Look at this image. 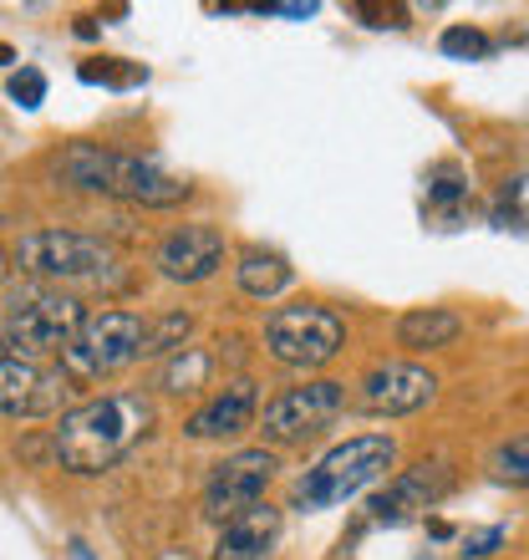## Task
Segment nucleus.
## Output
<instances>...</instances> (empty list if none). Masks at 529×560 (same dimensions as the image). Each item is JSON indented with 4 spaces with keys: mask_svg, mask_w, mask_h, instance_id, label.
<instances>
[{
    "mask_svg": "<svg viewBox=\"0 0 529 560\" xmlns=\"http://www.w3.org/2000/svg\"><path fill=\"white\" fill-rule=\"evenodd\" d=\"M153 428V402L143 393H107L67 408L51 428V458L67 474H103L132 454Z\"/></svg>",
    "mask_w": 529,
    "mask_h": 560,
    "instance_id": "obj_1",
    "label": "nucleus"
},
{
    "mask_svg": "<svg viewBox=\"0 0 529 560\" xmlns=\"http://www.w3.org/2000/svg\"><path fill=\"white\" fill-rule=\"evenodd\" d=\"M57 178H67L72 189L107 194V199H128V205L148 209H168L189 199V184L158 163L138 159V153H118V148H97V143H72L57 159Z\"/></svg>",
    "mask_w": 529,
    "mask_h": 560,
    "instance_id": "obj_2",
    "label": "nucleus"
},
{
    "mask_svg": "<svg viewBox=\"0 0 529 560\" xmlns=\"http://www.w3.org/2000/svg\"><path fill=\"white\" fill-rule=\"evenodd\" d=\"M15 270L31 276L36 285H87V291H103V285H118V250L97 235H82V230H31L15 245Z\"/></svg>",
    "mask_w": 529,
    "mask_h": 560,
    "instance_id": "obj_3",
    "label": "nucleus"
},
{
    "mask_svg": "<svg viewBox=\"0 0 529 560\" xmlns=\"http://www.w3.org/2000/svg\"><path fill=\"white\" fill-rule=\"evenodd\" d=\"M392 464H397V443L387 439V433L346 439L310 464L301 489H295V500L306 504V510H337V504L356 500L362 489H372L377 479H387Z\"/></svg>",
    "mask_w": 529,
    "mask_h": 560,
    "instance_id": "obj_4",
    "label": "nucleus"
},
{
    "mask_svg": "<svg viewBox=\"0 0 529 560\" xmlns=\"http://www.w3.org/2000/svg\"><path fill=\"white\" fill-rule=\"evenodd\" d=\"M148 322L138 311H97L77 326V337L61 347V372L67 383H103L113 372L132 368L143 357Z\"/></svg>",
    "mask_w": 529,
    "mask_h": 560,
    "instance_id": "obj_5",
    "label": "nucleus"
},
{
    "mask_svg": "<svg viewBox=\"0 0 529 560\" xmlns=\"http://www.w3.org/2000/svg\"><path fill=\"white\" fill-rule=\"evenodd\" d=\"M87 322V306L67 291H51V285H31L11 301L5 311V331L0 341L11 347V357H46V352H61L67 341L77 337V326Z\"/></svg>",
    "mask_w": 529,
    "mask_h": 560,
    "instance_id": "obj_6",
    "label": "nucleus"
},
{
    "mask_svg": "<svg viewBox=\"0 0 529 560\" xmlns=\"http://www.w3.org/2000/svg\"><path fill=\"white\" fill-rule=\"evenodd\" d=\"M346 347V322L321 301H301V306H280L264 322V352L275 357L280 368L316 372Z\"/></svg>",
    "mask_w": 529,
    "mask_h": 560,
    "instance_id": "obj_7",
    "label": "nucleus"
},
{
    "mask_svg": "<svg viewBox=\"0 0 529 560\" xmlns=\"http://www.w3.org/2000/svg\"><path fill=\"white\" fill-rule=\"evenodd\" d=\"M341 408H346V387L331 383V377H316V383L285 387L280 398H270L255 423H260V433L270 443H306L321 428L337 423Z\"/></svg>",
    "mask_w": 529,
    "mask_h": 560,
    "instance_id": "obj_8",
    "label": "nucleus"
},
{
    "mask_svg": "<svg viewBox=\"0 0 529 560\" xmlns=\"http://www.w3.org/2000/svg\"><path fill=\"white\" fill-rule=\"evenodd\" d=\"M275 469L280 464L270 448H239L224 464H214V474H209V485H204V515L214 525H230L235 515L264 504V489L275 485Z\"/></svg>",
    "mask_w": 529,
    "mask_h": 560,
    "instance_id": "obj_9",
    "label": "nucleus"
},
{
    "mask_svg": "<svg viewBox=\"0 0 529 560\" xmlns=\"http://www.w3.org/2000/svg\"><path fill=\"white\" fill-rule=\"evenodd\" d=\"M67 372L42 368L31 357H0V413L5 418H57L67 413Z\"/></svg>",
    "mask_w": 529,
    "mask_h": 560,
    "instance_id": "obj_10",
    "label": "nucleus"
},
{
    "mask_svg": "<svg viewBox=\"0 0 529 560\" xmlns=\"http://www.w3.org/2000/svg\"><path fill=\"white\" fill-rule=\"evenodd\" d=\"M362 408L377 418H402V413H418L427 402L438 398V377L418 362H377V368L362 377Z\"/></svg>",
    "mask_w": 529,
    "mask_h": 560,
    "instance_id": "obj_11",
    "label": "nucleus"
},
{
    "mask_svg": "<svg viewBox=\"0 0 529 560\" xmlns=\"http://www.w3.org/2000/svg\"><path fill=\"white\" fill-rule=\"evenodd\" d=\"M448 489H454V469L438 464V458H433V464H418V469H402L387 479V489L372 494V520H377V525H408V520H418L423 510H433Z\"/></svg>",
    "mask_w": 529,
    "mask_h": 560,
    "instance_id": "obj_12",
    "label": "nucleus"
},
{
    "mask_svg": "<svg viewBox=\"0 0 529 560\" xmlns=\"http://www.w3.org/2000/svg\"><path fill=\"white\" fill-rule=\"evenodd\" d=\"M224 250H230V245H224V235L214 224H178L174 235H163L153 266H158L168 280L199 285V280H209L224 266Z\"/></svg>",
    "mask_w": 529,
    "mask_h": 560,
    "instance_id": "obj_13",
    "label": "nucleus"
},
{
    "mask_svg": "<svg viewBox=\"0 0 529 560\" xmlns=\"http://www.w3.org/2000/svg\"><path fill=\"white\" fill-rule=\"evenodd\" d=\"M255 418H260V393H255L250 377H235V383H224V393L204 402V408H193V418L184 423V433L199 443L209 439H239V433H250Z\"/></svg>",
    "mask_w": 529,
    "mask_h": 560,
    "instance_id": "obj_14",
    "label": "nucleus"
},
{
    "mask_svg": "<svg viewBox=\"0 0 529 560\" xmlns=\"http://www.w3.org/2000/svg\"><path fill=\"white\" fill-rule=\"evenodd\" d=\"M275 540H280V510L275 504H255L230 525H220V540H214L209 560H264L275 550Z\"/></svg>",
    "mask_w": 529,
    "mask_h": 560,
    "instance_id": "obj_15",
    "label": "nucleus"
},
{
    "mask_svg": "<svg viewBox=\"0 0 529 560\" xmlns=\"http://www.w3.org/2000/svg\"><path fill=\"white\" fill-rule=\"evenodd\" d=\"M458 337H463V322L454 311H438V306H418L397 322V341L408 352H438V347H454Z\"/></svg>",
    "mask_w": 529,
    "mask_h": 560,
    "instance_id": "obj_16",
    "label": "nucleus"
},
{
    "mask_svg": "<svg viewBox=\"0 0 529 560\" xmlns=\"http://www.w3.org/2000/svg\"><path fill=\"white\" fill-rule=\"evenodd\" d=\"M291 280H295V270L280 250H245L239 255V291L255 295V301H275Z\"/></svg>",
    "mask_w": 529,
    "mask_h": 560,
    "instance_id": "obj_17",
    "label": "nucleus"
},
{
    "mask_svg": "<svg viewBox=\"0 0 529 560\" xmlns=\"http://www.w3.org/2000/svg\"><path fill=\"white\" fill-rule=\"evenodd\" d=\"M209 377H214V352H204V347H184V352H174V362L163 368L158 387L163 393H199V387H209Z\"/></svg>",
    "mask_w": 529,
    "mask_h": 560,
    "instance_id": "obj_18",
    "label": "nucleus"
},
{
    "mask_svg": "<svg viewBox=\"0 0 529 560\" xmlns=\"http://www.w3.org/2000/svg\"><path fill=\"white\" fill-rule=\"evenodd\" d=\"M77 77L92 82V88H143L148 82L143 67H138V61H122V57H92L77 67Z\"/></svg>",
    "mask_w": 529,
    "mask_h": 560,
    "instance_id": "obj_19",
    "label": "nucleus"
},
{
    "mask_svg": "<svg viewBox=\"0 0 529 560\" xmlns=\"http://www.w3.org/2000/svg\"><path fill=\"white\" fill-rule=\"evenodd\" d=\"M193 331V316L189 311H168L158 322H148V337H143V357H163V352H184V341Z\"/></svg>",
    "mask_w": 529,
    "mask_h": 560,
    "instance_id": "obj_20",
    "label": "nucleus"
},
{
    "mask_svg": "<svg viewBox=\"0 0 529 560\" xmlns=\"http://www.w3.org/2000/svg\"><path fill=\"white\" fill-rule=\"evenodd\" d=\"M494 474H499L504 485H519L529 489V433H515V439H504L499 448H494Z\"/></svg>",
    "mask_w": 529,
    "mask_h": 560,
    "instance_id": "obj_21",
    "label": "nucleus"
},
{
    "mask_svg": "<svg viewBox=\"0 0 529 560\" xmlns=\"http://www.w3.org/2000/svg\"><path fill=\"white\" fill-rule=\"evenodd\" d=\"M494 220H499L504 230H525V224H529V174H519V178H509V184H504Z\"/></svg>",
    "mask_w": 529,
    "mask_h": 560,
    "instance_id": "obj_22",
    "label": "nucleus"
},
{
    "mask_svg": "<svg viewBox=\"0 0 529 560\" xmlns=\"http://www.w3.org/2000/svg\"><path fill=\"white\" fill-rule=\"evenodd\" d=\"M443 51H448V57H463V61H484V57H494V42L473 26H448L443 31Z\"/></svg>",
    "mask_w": 529,
    "mask_h": 560,
    "instance_id": "obj_23",
    "label": "nucleus"
},
{
    "mask_svg": "<svg viewBox=\"0 0 529 560\" xmlns=\"http://www.w3.org/2000/svg\"><path fill=\"white\" fill-rule=\"evenodd\" d=\"M5 92H11V103H15V107H26V113H36V107L46 103V77L36 72V67H21V72H11Z\"/></svg>",
    "mask_w": 529,
    "mask_h": 560,
    "instance_id": "obj_24",
    "label": "nucleus"
},
{
    "mask_svg": "<svg viewBox=\"0 0 529 560\" xmlns=\"http://www.w3.org/2000/svg\"><path fill=\"white\" fill-rule=\"evenodd\" d=\"M499 546H504V530H499V525H484V530L463 535V550H458V556H463V560H489Z\"/></svg>",
    "mask_w": 529,
    "mask_h": 560,
    "instance_id": "obj_25",
    "label": "nucleus"
},
{
    "mask_svg": "<svg viewBox=\"0 0 529 560\" xmlns=\"http://www.w3.org/2000/svg\"><path fill=\"white\" fill-rule=\"evenodd\" d=\"M356 15H367V26H408V21H402V5H352Z\"/></svg>",
    "mask_w": 529,
    "mask_h": 560,
    "instance_id": "obj_26",
    "label": "nucleus"
},
{
    "mask_svg": "<svg viewBox=\"0 0 529 560\" xmlns=\"http://www.w3.org/2000/svg\"><path fill=\"white\" fill-rule=\"evenodd\" d=\"M458 194H463V178H458L454 168H443V178L433 184V199H458Z\"/></svg>",
    "mask_w": 529,
    "mask_h": 560,
    "instance_id": "obj_27",
    "label": "nucleus"
},
{
    "mask_svg": "<svg viewBox=\"0 0 529 560\" xmlns=\"http://www.w3.org/2000/svg\"><path fill=\"white\" fill-rule=\"evenodd\" d=\"M77 36H82V42H92V36H97V21H92V15H82V21H77Z\"/></svg>",
    "mask_w": 529,
    "mask_h": 560,
    "instance_id": "obj_28",
    "label": "nucleus"
},
{
    "mask_svg": "<svg viewBox=\"0 0 529 560\" xmlns=\"http://www.w3.org/2000/svg\"><path fill=\"white\" fill-rule=\"evenodd\" d=\"M158 560H193V556H189V550H184V546H168Z\"/></svg>",
    "mask_w": 529,
    "mask_h": 560,
    "instance_id": "obj_29",
    "label": "nucleus"
},
{
    "mask_svg": "<svg viewBox=\"0 0 529 560\" xmlns=\"http://www.w3.org/2000/svg\"><path fill=\"white\" fill-rule=\"evenodd\" d=\"M72 560H92V550L82 546V540H72Z\"/></svg>",
    "mask_w": 529,
    "mask_h": 560,
    "instance_id": "obj_30",
    "label": "nucleus"
},
{
    "mask_svg": "<svg viewBox=\"0 0 529 560\" xmlns=\"http://www.w3.org/2000/svg\"><path fill=\"white\" fill-rule=\"evenodd\" d=\"M5 270H11V255L0 250V280H5Z\"/></svg>",
    "mask_w": 529,
    "mask_h": 560,
    "instance_id": "obj_31",
    "label": "nucleus"
}]
</instances>
